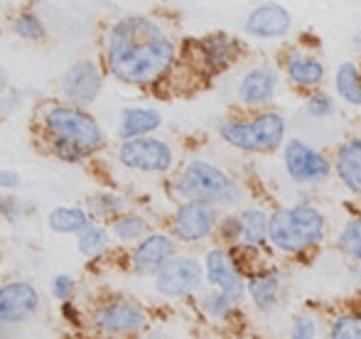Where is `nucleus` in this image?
I'll use <instances>...</instances> for the list:
<instances>
[{
    "label": "nucleus",
    "instance_id": "nucleus-1",
    "mask_svg": "<svg viewBox=\"0 0 361 339\" xmlns=\"http://www.w3.org/2000/svg\"><path fill=\"white\" fill-rule=\"evenodd\" d=\"M109 67L128 84H150L175 62V44L150 18H126L109 32Z\"/></svg>",
    "mask_w": 361,
    "mask_h": 339
},
{
    "label": "nucleus",
    "instance_id": "nucleus-2",
    "mask_svg": "<svg viewBox=\"0 0 361 339\" xmlns=\"http://www.w3.org/2000/svg\"><path fill=\"white\" fill-rule=\"evenodd\" d=\"M324 234V216L314 207H290L271 216L268 239L281 251H300L317 244Z\"/></svg>",
    "mask_w": 361,
    "mask_h": 339
},
{
    "label": "nucleus",
    "instance_id": "nucleus-3",
    "mask_svg": "<svg viewBox=\"0 0 361 339\" xmlns=\"http://www.w3.org/2000/svg\"><path fill=\"white\" fill-rule=\"evenodd\" d=\"M44 125L54 135V143L72 145L81 153H91L104 143V133H101L99 123L79 109L52 106L44 113Z\"/></svg>",
    "mask_w": 361,
    "mask_h": 339
},
{
    "label": "nucleus",
    "instance_id": "nucleus-4",
    "mask_svg": "<svg viewBox=\"0 0 361 339\" xmlns=\"http://www.w3.org/2000/svg\"><path fill=\"white\" fill-rule=\"evenodd\" d=\"M180 195L190 197V202H207V204H233L241 197L236 182H231L221 170L209 163L187 165L180 177Z\"/></svg>",
    "mask_w": 361,
    "mask_h": 339
},
{
    "label": "nucleus",
    "instance_id": "nucleus-5",
    "mask_svg": "<svg viewBox=\"0 0 361 339\" xmlns=\"http://www.w3.org/2000/svg\"><path fill=\"white\" fill-rule=\"evenodd\" d=\"M286 133L283 116L263 113L253 121H241V123H226L221 128V135L226 143L241 150H256V153H268L276 150Z\"/></svg>",
    "mask_w": 361,
    "mask_h": 339
},
{
    "label": "nucleus",
    "instance_id": "nucleus-6",
    "mask_svg": "<svg viewBox=\"0 0 361 339\" xmlns=\"http://www.w3.org/2000/svg\"><path fill=\"white\" fill-rule=\"evenodd\" d=\"M121 163L130 170L143 172H165L172 165V150L162 140L155 138H135L126 140L121 148Z\"/></svg>",
    "mask_w": 361,
    "mask_h": 339
},
{
    "label": "nucleus",
    "instance_id": "nucleus-7",
    "mask_svg": "<svg viewBox=\"0 0 361 339\" xmlns=\"http://www.w3.org/2000/svg\"><path fill=\"white\" fill-rule=\"evenodd\" d=\"M202 283V266L192 258H175L155 276V285L162 295L182 297L190 295Z\"/></svg>",
    "mask_w": 361,
    "mask_h": 339
},
{
    "label": "nucleus",
    "instance_id": "nucleus-8",
    "mask_svg": "<svg viewBox=\"0 0 361 339\" xmlns=\"http://www.w3.org/2000/svg\"><path fill=\"white\" fill-rule=\"evenodd\" d=\"M286 165L295 182H319L329 177V163L300 140H290L286 148Z\"/></svg>",
    "mask_w": 361,
    "mask_h": 339
},
{
    "label": "nucleus",
    "instance_id": "nucleus-9",
    "mask_svg": "<svg viewBox=\"0 0 361 339\" xmlns=\"http://www.w3.org/2000/svg\"><path fill=\"white\" fill-rule=\"evenodd\" d=\"M216 224V209L214 204L207 202H187L175 214V234L185 241H200L212 234Z\"/></svg>",
    "mask_w": 361,
    "mask_h": 339
},
{
    "label": "nucleus",
    "instance_id": "nucleus-10",
    "mask_svg": "<svg viewBox=\"0 0 361 339\" xmlns=\"http://www.w3.org/2000/svg\"><path fill=\"white\" fill-rule=\"evenodd\" d=\"M39 295L27 283H8L0 292V320L5 325L10 322L27 320L37 312Z\"/></svg>",
    "mask_w": 361,
    "mask_h": 339
},
{
    "label": "nucleus",
    "instance_id": "nucleus-11",
    "mask_svg": "<svg viewBox=\"0 0 361 339\" xmlns=\"http://www.w3.org/2000/svg\"><path fill=\"white\" fill-rule=\"evenodd\" d=\"M96 327L111 335H123V332H135L145 325V312L133 302H111L96 312Z\"/></svg>",
    "mask_w": 361,
    "mask_h": 339
},
{
    "label": "nucleus",
    "instance_id": "nucleus-12",
    "mask_svg": "<svg viewBox=\"0 0 361 339\" xmlns=\"http://www.w3.org/2000/svg\"><path fill=\"white\" fill-rule=\"evenodd\" d=\"M172 254H175V246H172V241L167 236H147L143 244L133 251V271L140 273V276H147V273H155L157 276L170 263Z\"/></svg>",
    "mask_w": 361,
    "mask_h": 339
},
{
    "label": "nucleus",
    "instance_id": "nucleus-13",
    "mask_svg": "<svg viewBox=\"0 0 361 339\" xmlns=\"http://www.w3.org/2000/svg\"><path fill=\"white\" fill-rule=\"evenodd\" d=\"M101 91V74L96 64L79 62L64 77V94L74 101V104H91Z\"/></svg>",
    "mask_w": 361,
    "mask_h": 339
},
{
    "label": "nucleus",
    "instance_id": "nucleus-14",
    "mask_svg": "<svg viewBox=\"0 0 361 339\" xmlns=\"http://www.w3.org/2000/svg\"><path fill=\"white\" fill-rule=\"evenodd\" d=\"M246 30L258 37H281L290 30V15L281 5H258L246 18Z\"/></svg>",
    "mask_w": 361,
    "mask_h": 339
},
{
    "label": "nucleus",
    "instance_id": "nucleus-15",
    "mask_svg": "<svg viewBox=\"0 0 361 339\" xmlns=\"http://www.w3.org/2000/svg\"><path fill=\"white\" fill-rule=\"evenodd\" d=\"M207 276H209V281L219 288V292L226 295L228 300H238V297H241L243 283H241V278H238V273L233 271L226 251H212V254L207 256Z\"/></svg>",
    "mask_w": 361,
    "mask_h": 339
},
{
    "label": "nucleus",
    "instance_id": "nucleus-16",
    "mask_svg": "<svg viewBox=\"0 0 361 339\" xmlns=\"http://www.w3.org/2000/svg\"><path fill=\"white\" fill-rule=\"evenodd\" d=\"M278 86V74L273 69L263 67V69H253L243 77L241 86H238V96H241L243 104L248 106H258L266 104V101L273 99Z\"/></svg>",
    "mask_w": 361,
    "mask_h": 339
},
{
    "label": "nucleus",
    "instance_id": "nucleus-17",
    "mask_svg": "<svg viewBox=\"0 0 361 339\" xmlns=\"http://www.w3.org/2000/svg\"><path fill=\"white\" fill-rule=\"evenodd\" d=\"M160 125V113L150 109H126L121 113V135L126 140L145 138V133Z\"/></svg>",
    "mask_w": 361,
    "mask_h": 339
},
{
    "label": "nucleus",
    "instance_id": "nucleus-18",
    "mask_svg": "<svg viewBox=\"0 0 361 339\" xmlns=\"http://www.w3.org/2000/svg\"><path fill=\"white\" fill-rule=\"evenodd\" d=\"M268 231H271V219L261 209H248L236 219V239H241L246 246L263 244Z\"/></svg>",
    "mask_w": 361,
    "mask_h": 339
},
{
    "label": "nucleus",
    "instance_id": "nucleus-19",
    "mask_svg": "<svg viewBox=\"0 0 361 339\" xmlns=\"http://www.w3.org/2000/svg\"><path fill=\"white\" fill-rule=\"evenodd\" d=\"M337 172L352 192H361V140H349L337 155Z\"/></svg>",
    "mask_w": 361,
    "mask_h": 339
},
{
    "label": "nucleus",
    "instance_id": "nucleus-20",
    "mask_svg": "<svg viewBox=\"0 0 361 339\" xmlns=\"http://www.w3.org/2000/svg\"><path fill=\"white\" fill-rule=\"evenodd\" d=\"M286 69H288L290 79H293L295 84H300V86L319 84V79H322V74H324L322 64H319L317 59L307 57V54H298V52L288 57Z\"/></svg>",
    "mask_w": 361,
    "mask_h": 339
},
{
    "label": "nucleus",
    "instance_id": "nucleus-21",
    "mask_svg": "<svg viewBox=\"0 0 361 339\" xmlns=\"http://www.w3.org/2000/svg\"><path fill=\"white\" fill-rule=\"evenodd\" d=\"M49 226L59 234H81L89 229V214L79 207H59L49 214Z\"/></svg>",
    "mask_w": 361,
    "mask_h": 339
},
{
    "label": "nucleus",
    "instance_id": "nucleus-22",
    "mask_svg": "<svg viewBox=\"0 0 361 339\" xmlns=\"http://www.w3.org/2000/svg\"><path fill=\"white\" fill-rule=\"evenodd\" d=\"M202 52H204L209 67L219 72V69L226 67V64L233 59V54H236V42L224 37V35H216V37H209L202 42Z\"/></svg>",
    "mask_w": 361,
    "mask_h": 339
},
{
    "label": "nucleus",
    "instance_id": "nucleus-23",
    "mask_svg": "<svg viewBox=\"0 0 361 339\" xmlns=\"http://www.w3.org/2000/svg\"><path fill=\"white\" fill-rule=\"evenodd\" d=\"M337 89L349 104L361 106V69L357 64H342L337 72Z\"/></svg>",
    "mask_w": 361,
    "mask_h": 339
},
{
    "label": "nucleus",
    "instance_id": "nucleus-24",
    "mask_svg": "<svg viewBox=\"0 0 361 339\" xmlns=\"http://www.w3.org/2000/svg\"><path fill=\"white\" fill-rule=\"evenodd\" d=\"M248 290H251V297L256 300V305H261L263 310H268V307L276 305L281 283H278L276 276H261V278H253V281L248 283Z\"/></svg>",
    "mask_w": 361,
    "mask_h": 339
},
{
    "label": "nucleus",
    "instance_id": "nucleus-25",
    "mask_svg": "<svg viewBox=\"0 0 361 339\" xmlns=\"http://www.w3.org/2000/svg\"><path fill=\"white\" fill-rule=\"evenodd\" d=\"M106 246H109V236H106V231L101 229V226H89V229H84L79 234L81 254L99 256V254H104V251H106Z\"/></svg>",
    "mask_w": 361,
    "mask_h": 339
},
{
    "label": "nucleus",
    "instance_id": "nucleus-26",
    "mask_svg": "<svg viewBox=\"0 0 361 339\" xmlns=\"http://www.w3.org/2000/svg\"><path fill=\"white\" fill-rule=\"evenodd\" d=\"M145 229H147V226H145V221L140 219V216H121V219H116V224H114V234L118 236V239H123V241L138 239Z\"/></svg>",
    "mask_w": 361,
    "mask_h": 339
},
{
    "label": "nucleus",
    "instance_id": "nucleus-27",
    "mask_svg": "<svg viewBox=\"0 0 361 339\" xmlns=\"http://www.w3.org/2000/svg\"><path fill=\"white\" fill-rule=\"evenodd\" d=\"M339 244H342V249L347 251L349 256H354L357 261H361V219L349 221Z\"/></svg>",
    "mask_w": 361,
    "mask_h": 339
},
{
    "label": "nucleus",
    "instance_id": "nucleus-28",
    "mask_svg": "<svg viewBox=\"0 0 361 339\" xmlns=\"http://www.w3.org/2000/svg\"><path fill=\"white\" fill-rule=\"evenodd\" d=\"M15 32L20 35V37H27V39H39L44 35V27L42 23H39L37 15L32 13H23L18 20H15Z\"/></svg>",
    "mask_w": 361,
    "mask_h": 339
},
{
    "label": "nucleus",
    "instance_id": "nucleus-29",
    "mask_svg": "<svg viewBox=\"0 0 361 339\" xmlns=\"http://www.w3.org/2000/svg\"><path fill=\"white\" fill-rule=\"evenodd\" d=\"M332 339H361V317H339L332 327Z\"/></svg>",
    "mask_w": 361,
    "mask_h": 339
},
{
    "label": "nucleus",
    "instance_id": "nucleus-30",
    "mask_svg": "<svg viewBox=\"0 0 361 339\" xmlns=\"http://www.w3.org/2000/svg\"><path fill=\"white\" fill-rule=\"evenodd\" d=\"M91 204H94L91 207L94 214H116V211L123 209L126 202L116 195H106V192H101V195H96L94 199H91Z\"/></svg>",
    "mask_w": 361,
    "mask_h": 339
},
{
    "label": "nucleus",
    "instance_id": "nucleus-31",
    "mask_svg": "<svg viewBox=\"0 0 361 339\" xmlns=\"http://www.w3.org/2000/svg\"><path fill=\"white\" fill-rule=\"evenodd\" d=\"M332 109H334V104H332V99H329L327 94H314L312 99H310V113L314 116V118H322V116H329L332 113Z\"/></svg>",
    "mask_w": 361,
    "mask_h": 339
},
{
    "label": "nucleus",
    "instance_id": "nucleus-32",
    "mask_svg": "<svg viewBox=\"0 0 361 339\" xmlns=\"http://www.w3.org/2000/svg\"><path fill=\"white\" fill-rule=\"evenodd\" d=\"M317 335V327L310 317H298L293 327V339H314Z\"/></svg>",
    "mask_w": 361,
    "mask_h": 339
},
{
    "label": "nucleus",
    "instance_id": "nucleus-33",
    "mask_svg": "<svg viewBox=\"0 0 361 339\" xmlns=\"http://www.w3.org/2000/svg\"><path fill=\"white\" fill-rule=\"evenodd\" d=\"M231 302L233 300H228L226 295H221V292H219L216 297H207V300H204V310H209L212 315H216V317H224L228 312V307H231Z\"/></svg>",
    "mask_w": 361,
    "mask_h": 339
},
{
    "label": "nucleus",
    "instance_id": "nucleus-34",
    "mask_svg": "<svg viewBox=\"0 0 361 339\" xmlns=\"http://www.w3.org/2000/svg\"><path fill=\"white\" fill-rule=\"evenodd\" d=\"M52 292H54V297H59V300H67V297L74 292V281L69 276H57L54 278Z\"/></svg>",
    "mask_w": 361,
    "mask_h": 339
},
{
    "label": "nucleus",
    "instance_id": "nucleus-35",
    "mask_svg": "<svg viewBox=\"0 0 361 339\" xmlns=\"http://www.w3.org/2000/svg\"><path fill=\"white\" fill-rule=\"evenodd\" d=\"M20 185V177L13 175L10 170H3L0 172V187H5V190H13V187Z\"/></svg>",
    "mask_w": 361,
    "mask_h": 339
}]
</instances>
